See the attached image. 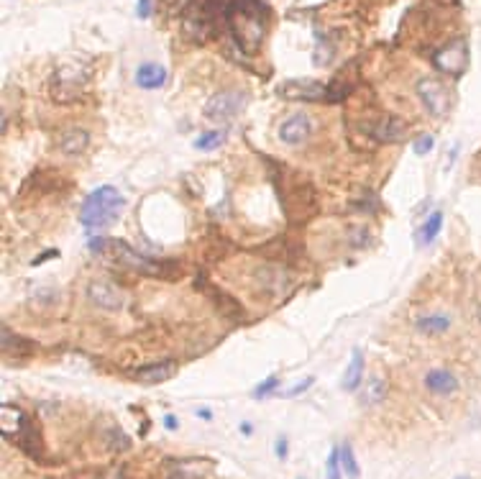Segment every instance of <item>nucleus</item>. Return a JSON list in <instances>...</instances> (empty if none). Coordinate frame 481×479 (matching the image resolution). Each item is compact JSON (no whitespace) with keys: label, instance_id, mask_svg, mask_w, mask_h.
<instances>
[{"label":"nucleus","instance_id":"nucleus-26","mask_svg":"<svg viewBox=\"0 0 481 479\" xmlns=\"http://www.w3.org/2000/svg\"><path fill=\"white\" fill-rule=\"evenodd\" d=\"M277 387H279V377H269L266 382H262V385L253 390V397H256V400H262V397L271 395V392H274Z\"/></svg>","mask_w":481,"mask_h":479},{"label":"nucleus","instance_id":"nucleus-31","mask_svg":"<svg viewBox=\"0 0 481 479\" xmlns=\"http://www.w3.org/2000/svg\"><path fill=\"white\" fill-rule=\"evenodd\" d=\"M164 426H167L169 430H174L177 428V418H174V415H167V418H164Z\"/></svg>","mask_w":481,"mask_h":479},{"label":"nucleus","instance_id":"nucleus-1","mask_svg":"<svg viewBox=\"0 0 481 479\" xmlns=\"http://www.w3.org/2000/svg\"><path fill=\"white\" fill-rule=\"evenodd\" d=\"M226 26L244 51H259L266 36V18L259 0H233L226 8Z\"/></svg>","mask_w":481,"mask_h":479},{"label":"nucleus","instance_id":"nucleus-10","mask_svg":"<svg viewBox=\"0 0 481 479\" xmlns=\"http://www.w3.org/2000/svg\"><path fill=\"white\" fill-rule=\"evenodd\" d=\"M113 254L118 256V261H123L126 267H131L134 272H141V275H152V277H159V275H164V267L161 264H156V261H152L149 256H141L138 252H134L128 244H123V241H113Z\"/></svg>","mask_w":481,"mask_h":479},{"label":"nucleus","instance_id":"nucleus-22","mask_svg":"<svg viewBox=\"0 0 481 479\" xmlns=\"http://www.w3.org/2000/svg\"><path fill=\"white\" fill-rule=\"evenodd\" d=\"M338 451H341V467H343V471H346V477L348 479H359L361 469H359V462H356L351 444H343L341 448H338Z\"/></svg>","mask_w":481,"mask_h":479},{"label":"nucleus","instance_id":"nucleus-5","mask_svg":"<svg viewBox=\"0 0 481 479\" xmlns=\"http://www.w3.org/2000/svg\"><path fill=\"white\" fill-rule=\"evenodd\" d=\"M244 105L246 93H241V90H220L205 103L203 113L210 123H230L244 110Z\"/></svg>","mask_w":481,"mask_h":479},{"label":"nucleus","instance_id":"nucleus-21","mask_svg":"<svg viewBox=\"0 0 481 479\" xmlns=\"http://www.w3.org/2000/svg\"><path fill=\"white\" fill-rule=\"evenodd\" d=\"M417 328L422 333H443L451 328V318L448 315H428V318L417 320Z\"/></svg>","mask_w":481,"mask_h":479},{"label":"nucleus","instance_id":"nucleus-14","mask_svg":"<svg viewBox=\"0 0 481 479\" xmlns=\"http://www.w3.org/2000/svg\"><path fill=\"white\" fill-rule=\"evenodd\" d=\"M174 372H177V364L174 362H156V364H149V367L136 369L134 377L138 379V382H144V385H159V382H167V379L174 377Z\"/></svg>","mask_w":481,"mask_h":479},{"label":"nucleus","instance_id":"nucleus-23","mask_svg":"<svg viewBox=\"0 0 481 479\" xmlns=\"http://www.w3.org/2000/svg\"><path fill=\"white\" fill-rule=\"evenodd\" d=\"M223 141H226V134H223V131H208V134H203L200 139H194V149H200V152H212V149H218Z\"/></svg>","mask_w":481,"mask_h":479},{"label":"nucleus","instance_id":"nucleus-19","mask_svg":"<svg viewBox=\"0 0 481 479\" xmlns=\"http://www.w3.org/2000/svg\"><path fill=\"white\" fill-rule=\"evenodd\" d=\"M208 471V462H182L169 479H200Z\"/></svg>","mask_w":481,"mask_h":479},{"label":"nucleus","instance_id":"nucleus-25","mask_svg":"<svg viewBox=\"0 0 481 479\" xmlns=\"http://www.w3.org/2000/svg\"><path fill=\"white\" fill-rule=\"evenodd\" d=\"M433 146H435V136L433 134H422L415 139L412 143V152L417 154V157H425L428 152H433Z\"/></svg>","mask_w":481,"mask_h":479},{"label":"nucleus","instance_id":"nucleus-15","mask_svg":"<svg viewBox=\"0 0 481 479\" xmlns=\"http://www.w3.org/2000/svg\"><path fill=\"white\" fill-rule=\"evenodd\" d=\"M87 143H90V134L82 131V128H69L64 134L60 136V152L67 154V157H77V154H82L87 149Z\"/></svg>","mask_w":481,"mask_h":479},{"label":"nucleus","instance_id":"nucleus-27","mask_svg":"<svg viewBox=\"0 0 481 479\" xmlns=\"http://www.w3.org/2000/svg\"><path fill=\"white\" fill-rule=\"evenodd\" d=\"M313 382H315L313 377L302 379V382H300V385H297V387H292V390H287V392H284V395H287V397H295V395H300V392H305V390H310V387H313Z\"/></svg>","mask_w":481,"mask_h":479},{"label":"nucleus","instance_id":"nucleus-18","mask_svg":"<svg viewBox=\"0 0 481 479\" xmlns=\"http://www.w3.org/2000/svg\"><path fill=\"white\" fill-rule=\"evenodd\" d=\"M384 397H387V382L379 377H372L369 382H366V387H363L361 403L363 405H379Z\"/></svg>","mask_w":481,"mask_h":479},{"label":"nucleus","instance_id":"nucleus-13","mask_svg":"<svg viewBox=\"0 0 481 479\" xmlns=\"http://www.w3.org/2000/svg\"><path fill=\"white\" fill-rule=\"evenodd\" d=\"M425 387L430 390L433 395L448 397L458 390V379L453 377L448 369H430L428 374H425Z\"/></svg>","mask_w":481,"mask_h":479},{"label":"nucleus","instance_id":"nucleus-7","mask_svg":"<svg viewBox=\"0 0 481 479\" xmlns=\"http://www.w3.org/2000/svg\"><path fill=\"white\" fill-rule=\"evenodd\" d=\"M417 95H420L422 105L428 108V113L435 118H443L451 108V95H448V87L433 77H422L417 82Z\"/></svg>","mask_w":481,"mask_h":479},{"label":"nucleus","instance_id":"nucleus-9","mask_svg":"<svg viewBox=\"0 0 481 479\" xmlns=\"http://www.w3.org/2000/svg\"><path fill=\"white\" fill-rule=\"evenodd\" d=\"M277 93L289 101H320L328 95V87L318 80H287L279 85Z\"/></svg>","mask_w":481,"mask_h":479},{"label":"nucleus","instance_id":"nucleus-28","mask_svg":"<svg viewBox=\"0 0 481 479\" xmlns=\"http://www.w3.org/2000/svg\"><path fill=\"white\" fill-rule=\"evenodd\" d=\"M136 16L138 18L152 16V0H138V3H136Z\"/></svg>","mask_w":481,"mask_h":479},{"label":"nucleus","instance_id":"nucleus-12","mask_svg":"<svg viewBox=\"0 0 481 479\" xmlns=\"http://www.w3.org/2000/svg\"><path fill=\"white\" fill-rule=\"evenodd\" d=\"M134 80L141 90H159L167 82V69L161 67V64H156V62H144L141 67L136 69Z\"/></svg>","mask_w":481,"mask_h":479},{"label":"nucleus","instance_id":"nucleus-32","mask_svg":"<svg viewBox=\"0 0 481 479\" xmlns=\"http://www.w3.org/2000/svg\"><path fill=\"white\" fill-rule=\"evenodd\" d=\"M197 415H200V418H205V421H210V410H203V408H200V410H197Z\"/></svg>","mask_w":481,"mask_h":479},{"label":"nucleus","instance_id":"nucleus-2","mask_svg":"<svg viewBox=\"0 0 481 479\" xmlns=\"http://www.w3.org/2000/svg\"><path fill=\"white\" fill-rule=\"evenodd\" d=\"M123 205H126V200L116 187L102 185L84 198L82 208H80V223L90 231H102V228L116 223Z\"/></svg>","mask_w":481,"mask_h":479},{"label":"nucleus","instance_id":"nucleus-4","mask_svg":"<svg viewBox=\"0 0 481 479\" xmlns=\"http://www.w3.org/2000/svg\"><path fill=\"white\" fill-rule=\"evenodd\" d=\"M0 430H3L6 438H13L26 454H39V448H42L39 436H36L34 426H31V421L26 418V412L21 408L8 403L0 408Z\"/></svg>","mask_w":481,"mask_h":479},{"label":"nucleus","instance_id":"nucleus-16","mask_svg":"<svg viewBox=\"0 0 481 479\" xmlns=\"http://www.w3.org/2000/svg\"><path fill=\"white\" fill-rule=\"evenodd\" d=\"M361 382H363V354H361V349H354L351 362H348V367H346V374H343V390H346V392H354V390H359Z\"/></svg>","mask_w":481,"mask_h":479},{"label":"nucleus","instance_id":"nucleus-6","mask_svg":"<svg viewBox=\"0 0 481 479\" xmlns=\"http://www.w3.org/2000/svg\"><path fill=\"white\" fill-rule=\"evenodd\" d=\"M433 64L446 72V75H464L466 67H469V46H466L464 39H456V42L446 44L443 49H438L433 54Z\"/></svg>","mask_w":481,"mask_h":479},{"label":"nucleus","instance_id":"nucleus-34","mask_svg":"<svg viewBox=\"0 0 481 479\" xmlns=\"http://www.w3.org/2000/svg\"><path fill=\"white\" fill-rule=\"evenodd\" d=\"M456 479H471V477H456Z\"/></svg>","mask_w":481,"mask_h":479},{"label":"nucleus","instance_id":"nucleus-24","mask_svg":"<svg viewBox=\"0 0 481 479\" xmlns=\"http://www.w3.org/2000/svg\"><path fill=\"white\" fill-rule=\"evenodd\" d=\"M341 451L333 448L328 456V464H325V479H341Z\"/></svg>","mask_w":481,"mask_h":479},{"label":"nucleus","instance_id":"nucleus-33","mask_svg":"<svg viewBox=\"0 0 481 479\" xmlns=\"http://www.w3.org/2000/svg\"><path fill=\"white\" fill-rule=\"evenodd\" d=\"M241 433H246V436H251V426H248V423H244V426H241Z\"/></svg>","mask_w":481,"mask_h":479},{"label":"nucleus","instance_id":"nucleus-11","mask_svg":"<svg viewBox=\"0 0 481 479\" xmlns=\"http://www.w3.org/2000/svg\"><path fill=\"white\" fill-rule=\"evenodd\" d=\"M313 134V121L310 116H305V113H295V116H289L282 126H279V141L287 143V146H300L310 139Z\"/></svg>","mask_w":481,"mask_h":479},{"label":"nucleus","instance_id":"nucleus-29","mask_svg":"<svg viewBox=\"0 0 481 479\" xmlns=\"http://www.w3.org/2000/svg\"><path fill=\"white\" fill-rule=\"evenodd\" d=\"M287 438L284 436H279L277 438V459H282V462H284V459H287Z\"/></svg>","mask_w":481,"mask_h":479},{"label":"nucleus","instance_id":"nucleus-8","mask_svg":"<svg viewBox=\"0 0 481 479\" xmlns=\"http://www.w3.org/2000/svg\"><path fill=\"white\" fill-rule=\"evenodd\" d=\"M87 300L110 313H116L123 308V293H120L110 279H102V277H95L87 282Z\"/></svg>","mask_w":481,"mask_h":479},{"label":"nucleus","instance_id":"nucleus-3","mask_svg":"<svg viewBox=\"0 0 481 479\" xmlns=\"http://www.w3.org/2000/svg\"><path fill=\"white\" fill-rule=\"evenodd\" d=\"M87 80H90V64H84L82 59L77 57L64 59L60 67L54 69V75H51V95H54V101L69 103L80 98Z\"/></svg>","mask_w":481,"mask_h":479},{"label":"nucleus","instance_id":"nucleus-20","mask_svg":"<svg viewBox=\"0 0 481 479\" xmlns=\"http://www.w3.org/2000/svg\"><path fill=\"white\" fill-rule=\"evenodd\" d=\"M440 228H443V213H440V211L430 213V216H428V220H425V223H422V228H420V244H430L433 238L440 234Z\"/></svg>","mask_w":481,"mask_h":479},{"label":"nucleus","instance_id":"nucleus-30","mask_svg":"<svg viewBox=\"0 0 481 479\" xmlns=\"http://www.w3.org/2000/svg\"><path fill=\"white\" fill-rule=\"evenodd\" d=\"M49 256H57V252H54V249H51V252L42 254V256H36V259H34V267H36V264H44V261L49 259Z\"/></svg>","mask_w":481,"mask_h":479},{"label":"nucleus","instance_id":"nucleus-17","mask_svg":"<svg viewBox=\"0 0 481 479\" xmlns=\"http://www.w3.org/2000/svg\"><path fill=\"white\" fill-rule=\"evenodd\" d=\"M405 123L399 121V118L394 116H387V118H381L379 121V126L374 128V136L376 139H381V141H399L402 136H405Z\"/></svg>","mask_w":481,"mask_h":479}]
</instances>
